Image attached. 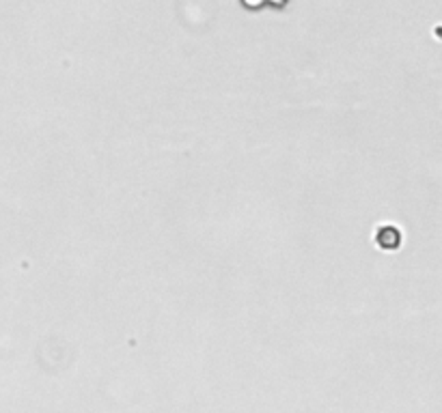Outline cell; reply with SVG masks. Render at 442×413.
<instances>
[{
    "instance_id": "cell-1",
    "label": "cell",
    "mask_w": 442,
    "mask_h": 413,
    "mask_svg": "<svg viewBox=\"0 0 442 413\" xmlns=\"http://www.w3.org/2000/svg\"><path fill=\"white\" fill-rule=\"evenodd\" d=\"M378 241L382 248L386 250H397L402 246V232L395 228V226H384L380 232H378Z\"/></svg>"
}]
</instances>
